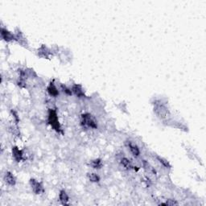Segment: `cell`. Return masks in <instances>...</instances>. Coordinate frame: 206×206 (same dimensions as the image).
Wrapping results in <instances>:
<instances>
[{"label":"cell","mask_w":206,"mask_h":206,"mask_svg":"<svg viewBox=\"0 0 206 206\" xmlns=\"http://www.w3.org/2000/svg\"><path fill=\"white\" fill-rule=\"evenodd\" d=\"M126 146L129 147L130 149V152L132 153V155L135 157H138L140 155V151H139V148L138 147V146L136 145L133 144L130 141H127L126 142Z\"/></svg>","instance_id":"obj_9"},{"label":"cell","mask_w":206,"mask_h":206,"mask_svg":"<svg viewBox=\"0 0 206 206\" xmlns=\"http://www.w3.org/2000/svg\"><path fill=\"white\" fill-rule=\"evenodd\" d=\"M11 114H12V116H13L14 119H15V123L18 124L19 122V116H18V114H17V112H15V110H11Z\"/></svg>","instance_id":"obj_19"},{"label":"cell","mask_w":206,"mask_h":206,"mask_svg":"<svg viewBox=\"0 0 206 206\" xmlns=\"http://www.w3.org/2000/svg\"><path fill=\"white\" fill-rule=\"evenodd\" d=\"M1 36H2L3 40L7 42H10V41L15 40V35L11 33V32H9L8 30H7L6 28H1Z\"/></svg>","instance_id":"obj_5"},{"label":"cell","mask_w":206,"mask_h":206,"mask_svg":"<svg viewBox=\"0 0 206 206\" xmlns=\"http://www.w3.org/2000/svg\"><path fill=\"white\" fill-rule=\"evenodd\" d=\"M88 178L89 180L93 183H98L100 181V177L96 173H89L88 174Z\"/></svg>","instance_id":"obj_16"},{"label":"cell","mask_w":206,"mask_h":206,"mask_svg":"<svg viewBox=\"0 0 206 206\" xmlns=\"http://www.w3.org/2000/svg\"><path fill=\"white\" fill-rule=\"evenodd\" d=\"M38 55H39L40 56H41V57L48 58V56L50 55V51H49V49H48L46 46L43 45V46H41V48L38 50Z\"/></svg>","instance_id":"obj_12"},{"label":"cell","mask_w":206,"mask_h":206,"mask_svg":"<svg viewBox=\"0 0 206 206\" xmlns=\"http://www.w3.org/2000/svg\"><path fill=\"white\" fill-rule=\"evenodd\" d=\"M154 104V112L160 119H165L169 115V110L167 109L166 103L161 100H157L153 103Z\"/></svg>","instance_id":"obj_1"},{"label":"cell","mask_w":206,"mask_h":206,"mask_svg":"<svg viewBox=\"0 0 206 206\" xmlns=\"http://www.w3.org/2000/svg\"><path fill=\"white\" fill-rule=\"evenodd\" d=\"M81 123H82L83 127L86 128H92V129H97L98 128V123H97V120L92 116L90 114H84L82 115V120H81Z\"/></svg>","instance_id":"obj_2"},{"label":"cell","mask_w":206,"mask_h":206,"mask_svg":"<svg viewBox=\"0 0 206 206\" xmlns=\"http://www.w3.org/2000/svg\"><path fill=\"white\" fill-rule=\"evenodd\" d=\"M48 123L50 124V126H52L54 130H56V132L60 133L61 132V126L59 123V120H58V116L57 114H56V110H49L48 111Z\"/></svg>","instance_id":"obj_3"},{"label":"cell","mask_w":206,"mask_h":206,"mask_svg":"<svg viewBox=\"0 0 206 206\" xmlns=\"http://www.w3.org/2000/svg\"><path fill=\"white\" fill-rule=\"evenodd\" d=\"M61 89H63L64 93H66V94L72 95V90H71V89H69V88L66 87V86H64V85H61Z\"/></svg>","instance_id":"obj_20"},{"label":"cell","mask_w":206,"mask_h":206,"mask_svg":"<svg viewBox=\"0 0 206 206\" xmlns=\"http://www.w3.org/2000/svg\"><path fill=\"white\" fill-rule=\"evenodd\" d=\"M4 180L5 182L11 186L15 185V183H16V180H15V177L13 176V174L10 172H7L4 175Z\"/></svg>","instance_id":"obj_7"},{"label":"cell","mask_w":206,"mask_h":206,"mask_svg":"<svg viewBox=\"0 0 206 206\" xmlns=\"http://www.w3.org/2000/svg\"><path fill=\"white\" fill-rule=\"evenodd\" d=\"M47 91L48 93H49V95L52 97H54V98H56L59 95V91H58V89H56V87L54 85L53 82H50L48 86L47 87Z\"/></svg>","instance_id":"obj_10"},{"label":"cell","mask_w":206,"mask_h":206,"mask_svg":"<svg viewBox=\"0 0 206 206\" xmlns=\"http://www.w3.org/2000/svg\"><path fill=\"white\" fill-rule=\"evenodd\" d=\"M59 199H60V201L61 202L62 204H68V201H69V196H68V194L66 193V192L65 191V190H61V191L60 192V194H59Z\"/></svg>","instance_id":"obj_13"},{"label":"cell","mask_w":206,"mask_h":206,"mask_svg":"<svg viewBox=\"0 0 206 206\" xmlns=\"http://www.w3.org/2000/svg\"><path fill=\"white\" fill-rule=\"evenodd\" d=\"M121 163H122V165L125 167L126 169H134L135 171H139V168L137 167H135L133 164L131 163L130 160H128L127 158H123L121 160Z\"/></svg>","instance_id":"obj_11"},{"label":"cell","mask_w":206,"mask_h":206,"mask_svg":"<svg viewBox=\"0 0 206 206\" xmlns=\"http://www.w3.org/2000/svg\"><path fill=\"white\" fill-rule=\"evenodd\" d=\"M72 92L74 93L76 96H77L78 98H83V97H86L85 94V92L83 90V88L81 85H78V84H75L73 85L72 87Z\"/></svg>","instance_id":"obj_6"},{"label":"cell","mask_w":206,"mask_h":206,"mask_svg":"<svg viewBox=\"0 0 206 206\" xmlns=\"http://www.w3.org/2000/svg\"><path fill=\"white\" fill-rule=\"evenodd\" d=\"M90 166H91L93 168L95 169H100L102 167V162L101 159H96V160H93L90 162Z\"/></svg>","instance_id":"obj_15"},{"label":"cell","mask_w":206,"mask_h":206,"mask_svg":"<svg viewBox=\"0 0 206 206\" xmlns=\"http://www.w3.org/2000/svg\"><path fill=\"white\" fill-rule=\"evenodd\" d=\"M12 156L16 162H20L23 160V151L18 147H12Z\"/></svg>","instance_id":"obj_8"},{"label":"cell","mask_w":206,"mask_h":206,"mask_svg":"<svg viewBox=\"0 0 206 206\" xmlns=\"http://www.w3.org/2000/svg\"><path fill=\"white\" fill-rule=\"evenodd\" d=\"M143 167L148 173H151V174H153V175H156V169H155L154 167H151V166L150 165V163H149L148 162L146 161V160H143Z\"/></svg>","instance_id":"obj_14"},{"label":"cell","mask_w":206,"mask_h":206,"mask_svg":"<svg viewBox=\"0 0 206 206\" xmlns=\"http://www.w3.org/2000/svg\"><path fill=\"white\" fill-rule=\"evenodd\" d=\"M30 185H31L32 190L35 194H41V193H45V188H44L42 184L38 182L37 180H35V179L30 180Z\"/></svg>","instance_id":"obj_4"},{"label":"cell","mask_w":206,"mask_h":206,"mask_svg":"<svg viewBox=\"0 0 206 206\" xmlns=\"http://www.w3.org/2000/svg\"><path fill=\"white\" fill-rule=\"evenodd\" d=\"M160 204H162V205L172 206V205H177V204H178V203H177L176 201H174V200H167V201H166L165 203H161Z\"/></svg>","instance_id":"obj_18"},{"label":"cell","mask_w":206,"mask_h":206,"mask_svg":"<svg viewBox=\"0 0 206 206\" xmlns=\"http://www.w3.org/2000/svg\"><path fill=\"white\" fill-rule=\"evenodd\" d=\"M156 159H157V160H158L164 167H166V168H171V165H170V163H169L168 161H167V160H164V159L162 158V157H160V156H156Z\"/></svg>","instance_id":"obj_17"}]
</instances>
